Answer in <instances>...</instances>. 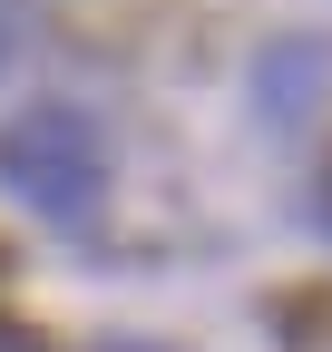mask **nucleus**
Returning <instances> with one entry per match:
<instances>
[{
  "label": "nucleus",
  "mask_w": 332,
  "mask_h": 352,
  "mask_svg": "<svg viewBox=\"0 0 332 352\" xmlns=\"http://www.w3.org/2000/svg\"><path fill=\"white\" fill-rule=\"evenodd\" d=\"M0 186H10L39 226H78V215L98 206V186H108V138H98V118L69 108V98L20 108L10 127H0Z\"/></svg>",
  "instance_id": "obj_1"
},
{
  "label": "nucleus",
  "mask_w": 332,
  "mask_h": 352,
  "mask_svg": "<svg viewBox=\"0 0 332 352\" xmlns=\"http://www.w3.org/2000/svg\"><path fill=\"white\" fill-rule=\"evenodd\" d=\"M322 88H332V39H274V50L254 59V108L264 127H303L322 108Z\"/></svg>",
  "instance_id": "obj_2"
},
{
  "label": "nucleus",
  "mask_w": 332,
  "mask_h": 352,
  "mask_svg": "<svg viewBox=\"0 0 332 352\" xmlns=\"http://www.w3.org/2000/svg\"><path fill=\"white\" fill-rule=\"evenodd\" d=\"M0 352H49V342H39L29 323H0Z\"/></svg>",
  "instance_id": "obj_3"
},
{
  "label": "nucleus",
  "mask_w": 332,
  "mask_h": 352,
  "mask_svg": "<svg viewBox=\"0 0 332 352\" xmlns=\"http://www.w3.org/2000/svg\"><path fill=\"white\" fill-rule=\"evenodd\" d=\"M0 59H10V30H0Z\"/></svg>",
  "instance_id": "obj_4"
},
{
  "label": "nucleus",
  "mask_w": 332,
  "mask_h": 352,
  "mask_svg": "<svg viewBox=\"0 0 332 352\" xmlns=\"http://www.w3.org/2000/svg\"><path fill=\"white\" fill-rule=\"evenodd\" d=\"M117 352H137V342H117Z\"/></svg>",
  "instance_id": "obj_5"
}]
</instances>
